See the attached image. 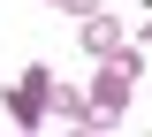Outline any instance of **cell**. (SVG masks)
<instances>
[{
  "label": "cell",
  "mask_w": 152,
  "mask_h": 137,
  "mask_svg": "<svg viewBox=\"0 0 152 137\" xmlns=\"http://www.w3.org/2000/svg\"><path fill=\"white\" fill-rule=\"evenodd\" d=\"M137 84H145V46L129 38L122 53H107V61H99V76L84 84V92H91V130H107V122H122V114H129Z\"/></svg>",
  "instance_id": "1"
},
{
  "label": "cell",
  "mask_w": 152,
  "mask_h": 137,
  "mask_svg": "<svg viewBox=\"0 0 152 137\" xmlns=\"http://www.w3.org/2000/svg\"><path fill=\"white\" fill-rule=\"evenodd\" d=\"M46 92H53V69H23L15 84H8V114L31 130V122H46Z\"/></svg>",
  "instance_id": "2"
},
{
  "label": "cell",
  "mask_w": 152,
  "mask_h": 137,
  "mask_svg": "<svg viewBox=\"0 0 152 137\" xmlns=\"http://www.w3.org/2000/svg\"><path fill=\"white\" fill-rule=\"evenodd\" d=\"M76 38H84V53H91V61H107V53H122V46H129V23H114L107 8H91Z\"/></svg>",
  "instance_id": "3"
},
{
  "label": "cell",
  "mask_w": 152,
  "mask_h": 137,
  "mask_svg": "<svg viewBox=\"0 0 152 137\" xmlns=\"http://www.w3.org/2000/svg\"><path fill=\"white\" fill-rule=\"evenodd\" d=\"M46 122H61V130H91V92H76V84L61 92V84H53V92H46Z\"/></svg>",
  "instance_id": "4"
},
{
  "label": "cell",
  "mask_w": 152,
  "mask_h": 137,
  "mask_svg": "<svg viewBox=\"0 0 152 137\" xmlns=\"http://www.w3.org/2000/svg\"><path fill=\"white\" fill-rule=\"evenodd\" d=\"M53 8H69V15L84 23V15H91V8H99V0H53Z\"/></svg>",
  "instance_id": "5"
},
{
  "label": "cell",
  "mask_w": 152,
  "mask_h": 137,
  "mask_svg": "<svg viewBox=\"0 0 152 137\" xmlns=\"http://www.w3.org/2000/svg\"><path fill=\"white\" fill-rule=\"evenodd\" d=\"M137 46H152V15H145V31H137Z\"/></svg>",
  "instance_id": "6"
}]
</instances>
